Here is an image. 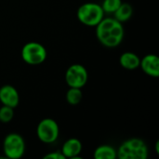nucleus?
Masks as SVG:
<instances>
[{
  "mask_svg": "<svg viewBox=\"0 0 159 159\" xmlns=\"http://www.w3.org/2000/svg\"><path fill=\"white\" fill-rule=\"evenodd\" d=\"M95 27L97 39L102 46L116 48L123 41L124 27L115 18H103Z\"/></svg>",
  "mask_w": 159,
  "mask_h": 159,
  "instance_id": "f257e3e1",
  "label": "nucleus"
},
{
  "mask_svg": "<svg viewBox=\"0 0 159 159\" xmlns=\"http://www.w3.org/2000/svg\"><path fill=\"white\" fill-rule=\"evenodd\" d=\"M149 150L146 143L138 138H132L124 142L116 150L119 159H146Z\"/></svg>",
  "mask_w": 159,
  "mask_h": 159,
  "instance_id": "f03ea898",
  "label": "nucleus"
},
{
  "mask_svg": "<svg viewBox=\"0 0 159 159\" xmlns=\"http://www.w3.org/2000/svg\"><path fill=\"white\" fill-rule=\"evenodd\" d=\"M104 11L98 3L89 2L81 5L76 12L78 20L86 26L95 27L103 18Z\"/></svg>",
  "mask_w": 159,
  "mask_h": 159,
  "instance_id": "7ed1b4c3",
  "label": "nucleus"
},
{
  "mask_svg": "<svg viewBox=\"0 0 159 159\" xmlns=\"http://www.w3.org/2000/svg\"><path fill=\"white\" fill-rule=\"evenodd\" d=\"M20 55L25 63L29 65H39L46 61L48 51L38 42H28L22 47Z\"/></svg>",
  "mask_w": 159,
  "mask_h": 159,
  "instance_id": "20e7f679",
  "label": "nucleus"
},
{
  "mask_svg": "<svg viewBox=\"0 0 159 159\" xmlns=\"http://www.w3.org/2000/svg\"><path fill=\"white\" fill-rule=\"evenodd\" d=\"M3 151L9 159H19L25 153L24 139L18 133L7 134L3 142Z\"/></svg>",
  "mask_w": 159,
  "mask_h": 159,
  "instance_id": "39448f33",
  "label": "nucleus"
},
{
  "mask_svg": "<svg viewBox=\"0 0 159 159\" xmlns=\"http://www.w3.org/2000/svg\"><path fill=\"white\" fill-rule=\"evenodd\" d=\"M60 128L58 123L52 118L42 119L36 128L37 138L44 143H52L59 138Z\"/></svg>",
  "mask_w": 159,
  "mask_h": 159,
  "instance_id": "423d86ee",
  "label": "nucleus"
},
{
  "mask_svg": "<svg viewBox=\"0 0 159 159\" xmlns=\"http://www.w3.org/2000/svg\"><path fill=\"white\" fill-rule=\"evenodd\" d=\"M89 74L85 66L75 63L68 67L65 73V81L69 88L82 89L88 82Z\"/></svg>",
  "mask_w": 159,
  "mask_h": 159,
  "instance_id": "0eeeda50",
  "label": "nucleus"
},
{
  "mask_svg": "<svg viewBox=\"0 0 159 159\" xmlns=\"http://www.w3.org/2000/svg\"><path fill=\"white\" fill-rule=\"evenodd\" d=\"M0 102L2 105L16 108L20 102L18 90L11 85H5L0 88Z\"/></svg>",
  "mask_w": 159,
  "mask_h": 159,
  "instance_id": "6e6552de",
  "label": "nucleus"
},
{
  "mask_svg": "<svg viewBox=\"0 0 159 159\" xmlns=\"http://www.w3.org/2000/svg\"><path fill=\"white\" fill-rule=\"evenodd\" d=\"M140 67L147 75L152 77L159 76V58L156 54H147L140 61Z\"/></svg>",
  "mask_w": 159,
  "mask_h": 159,
  "instance_id": "1a4fd4ad",
  "label": "nucleus"
},
{
  "mask_svg": "<svg viewBox=\"0 0 159 159\" xmlns=\"http://www.w3.org/2000/svg\"><path fill=\"white\" fill-rule=\"evenodd\" d=\"M82 151V143L76 138L68 139L61 147V154L65 158L76 159L80 158L79 155Z\"/></svg>",
  "mask_w": 159,
  "mask_h": 159,
  "instance_id": "9d476101",
  "label": "nucleus"
},
{
  "mask_svg": "<svg viewBox=\"0 0 159 159\" xmlns=\"http://www.w3.org/2000/svg\"><path fill=\"white\" fill-rule=\"evenodd\" d=\"M140 61H141V59L139 58V56L129 51L122 53L119 58L120 65L127 70L137 69L138 67H140Z\"/></svg>",
  "mask_w": 159,
  "mask_h": 159,
  "instance_id": "9b49d317",
  "label": "nucleus"
},
{
  "mask_svg": "<svg viewBox=\"0 0 159 159\" xmlns=\"http://www.w3.org/2000/svg\"><path fill=\"white\" fill-rule=\"evenodd\" d=\"M133 14V7L129 3H121L119 7L115 11L114 18L121 23L128 21Z\"/></svg>",
  "mask_w": 159,
  "mask_h": 159,
  "instance_id": "f8f14e48",
  "label": "nucleus"
},
{
  "mask_svg": "<svg viewBox=\"0 0 159 159\" xmlns=\"http://www.w3.org/2000/svg\"><path fill=\"white\" fill-rule=\"evenodd\" d=\"M116 150L111 145H101L94 151L95 159H116Z\"/></svg>",
  "mask_w": 159,
  "mask_h": 159,
  "instance_id": "ddd939ff",
  "label": "nucleus"
},
{
  "mask_svg": "<svg viewBox=\"0 0 159 159\" xmlns=\"http://www.w3.org/2000/svg\"><path fill=\"white\" fill-rule=\"evenodd\" d=\"M83 98V93L81 89L78 88H69L66 92V102L71 105H76L80 103Z\"/></svg>",
  "mask_w": 159,
  "mask_h": 159,
  "instance_id": "4468645a",
  "label": "nucleus"
},
{
  "mask_svg": "<svg viewBox=\"0 0 159 159\" xmlns=\"http://www.w3.org/2000/svg\"><path fill=\"white\" fill-rule=\"evenodd\" d=\"M122 0H103L102 4L101 5L104 13L107 14H114L115 11L121 5Z\"/></svg>",
  "mask_w": 159,
  "mask_h": 159,
  "instance_id": "2eb2a0df",
  "label": "nucleus"
},
{
  "mask_svg": "<svg viewBox=\"0 0 159 159\" xmlns=\"http://www.w3.org/2000/svg\"><path fill=\"white\" fill-rule=\"evenodd\" d=\"M14 117V108L9 106L2 105L0 108V122L1 123H9Z\"/></svg>",
  "mask_w": 159,
  "mask_h": 159,
  "instance_id": "dca6fc26",
  "label": "nucleus"
},
{
  "mask_svg": "<svg viewBox=\"0 0 159 159\" xmlns=\"http://www.w3.org/2000/svg\"><path fill=\"white\" fill-rule=\"evenodd\" d=\"M44 159H65L64 156L61 154V151H56V152H51L49 154H47Z\"/></svg>",
  "mask_w": 159,
  "mask_h": 159,
  "instance_id": "f3484780",
  "label": "nucleus"
},
{
  "mask_svg": "<svg viewBox=\"0 0 159 159\" xmlns=\"http://www.w3.org/2000/svg\"><path fill=\"white\" fill-rule=\"evenodd\" d=\"M156 152L159 154V142H157L156 143Z\"/></svg>",
  "mask_w": 159,
  "mask_h": 159,
  "instance_id": "a211bd4d",
  "label": "nucleus"
}]
</instances>
